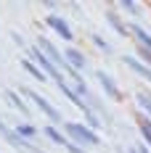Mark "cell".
<instances>
[{
	"label": "cell",
	"instance_id": "7",
	"mask_svg": "<svg viewBox=\"0 0 151 153\" xmlns=\"http://www.w3.org/2000/svg\"><path fill=\"white\" fill-rule=\"evenodd\" d=\"M95 76H98V82H101V87H104V92L109 95V98H119V90H117L114 79H111L109 74H104V71H95Z\"/></svg>",
	"mask_w": 151,
	"mask_h": 153
},
{
	"label": "cell",
	"instance_id": "9",
	"mask_svg": "<svg viewBox=\"0 0 151 153\" xmlns=\"http://www.w3.org/2000/svg\"><path fill=\"white\" fill-rule=\"evenodd\" d=\"M130 34H133V37H138V45L143 48V50H151V34L143 29V27L133 24V27H130Z\"/></svg>",
	"mask_w": 151,
	"mask_h": 153
},
{
	"label": "cell",
	"instance_id": "20",
	"mask_svg": "<svg viewBox=\"0 0 151 153\" xmlns=\"http://www.w3.org/2000/svg\"><path fill=\"white\" fill-rule=\"evenodd\" d=\"M140 56L146 58V66H149V69H151V50H143V48H140Z\"/></svg>",
	"mask_w": 151,
	"mask_h": 153
},
{
	"label": "cell",
	"instance_id": "12",
	"mask_svg": "<svg viewBox=\"0 0 151 153\" xmlns=\"http://www.w3.org/2000/svg\"><path fill=\"white\" fill-rule=\"evenodd\" d=\"M3 137H5V140H11V143H14V145H19V148H24V151H35V148H32V143H29V140L19 137V135H16V132H11V129H8V132H5Z\"/></svg>",
	"mask_w": 151,
	"mask_h": 153
},
{
	"label": "cell",
	"instance_id": "13",
	"mask_svg": "<svg viewBox=\"0 0 151 153\" xmlns=\"http://www.w3.org/2000/svg\"><path fill=\"white\" fill-rule=\"evenodd\" d=\"M16 135L24 140H32L37 135V127H32V124H16Z\"/></svg>",
	"mask_w": 151,
	"mask_h": 153
},
{
	"label": "cell",
	"instance_id": "19",
	"mask_svg": "<svg viewBox=\"0 0 151 153\" xmlns=\"http://www.w3.org/2000/svg\"><path fill=\"white\" fill-rule=\"evenodd\" d=\"M119 8H122V11H130V13H138V11H140V5H135V3H127V0H125V3H119Z\"/></svg>",
	"mask_w": 151,
	"mask_h": 153
},
{
	"label": "cell",
	"instance_id": "5",
	"mask_svg": "<svg viewBox=\"0 0 151 153\" xmlns=\"http://www.w3.org/2000/svg\"><path fill=\"white\" fill-rule=\"evenodd\" d=\"M48 27H50V29H56L61 34V40H66V42H72V40H74V32H72V27H69V24H66V19H61V16H48Z\"/></svg>",
	"mask_w": 151,
	"mask_h": 153
},
{
	"label": "cell",
	"instance_id": "2",
	"mask_svg": "<svg viewBox=\"0 0 151 153\" xmlns=\"http://www.w3.org/2000/svg\"><path fill=\"white\" fill-rule=\"evenodd\" d=\"M29 61H37V63H40V69L45 71V76H53V79H56V85L66 82V79H64V71H61L59 66H53V61L48 58L40 48H32V50H29Z\"/></svg>",
	"mask_w": 151,
	"mask_h": 153
},
{
	"label": "cell",
	"instance_id": "15",
	"mask_svg": "<svg viewBox=\"0 0 151 153\" xmlns=\"http://www.w3.org/2000/svg\"><path fill=\"white\" fill-rule=\"evenodd\" d=\"M135 100H138V106L143 108V111H149V114H151V95H149V92H138Z\"/></svg>",
	"mask_w": 151,
	"mask_h": 153
},
{
	"label": "cell",
	"instance_id": "6",
	"mask_svg": "<svg viewBox=\"0 0 151 153\" xmlns=\"http://www.w3.org/2000/svg\"><path fill=\"white\" fill-rule=\"evenodd\" d=\"M64 61H66V66H72V69H85V63H88V58H85V53L82 50H77V48H66L64 50Z\"/></svg>",
	"mask_w": 151,
	"mask_h": 153
},
{
	"label": "cell",
	"instance_id": "21",
	"mask_svg": "<svg viewBox=\"0 0 151 153\" xmlns=\"http://www.w3.org/2000/svg\"><path fill=\"white\" fill-rule=\"evenodd\" d=\"M138 153H151V151L146 148V145H140V148H138Z\"/></svg>",
	"mask_w": 151,
	"mask_h": 153
},
{
	"label": "cell",
	"instance_id": "4",
	"mask_svg": "<svg viewBox=\"0 0 151 153\" xmlns=\"http://www.w3.org/2000/svg\"><path fill=\"white\" fill-rule=\"evenodd\" d=\"M37 48H40V50L45 53L48 58L53 61V66H59V69H64V66H66V61H64V53H59V50H56V45H53L50 40L40 37V40H37Z\"/></svg>",
	"mask_w": 151,
	"mask_h": 153
},
{
	"label": "cell",
	"instance_id": "14",
	"mask_svg": "<svg viewBox=\"0 0 151 153\" xmlns=\"http://www.w3.org/2000/svg\"><path fill=\"white\" fill-rule=\"evenodd\" d=\"M5 98H8V100H11V106H14V108H19L21 114H29L27 103H24V100H21V98H19V95H16L14 90H8V92H5Z\"/></svg>",
	"mask_w": 151,
	"mask_h": 153
},
{
	"label": "cell",
	"instance_id": "22",
	"mask_svg": "<svg viewBox=\"0 0 151 153\" xmlns=\"http://www.w3.org/2000/svg\"><path fill=\"white\" fill-rule=\"evenodd\" d=\"M130 153H138V148H133V151H130Z\"/></svg>",
	"mask_w": 151,
	"mask_h": 153
},
{
	"label": "cell",
	"instance_id": "3",
	"mask_svg": "<svg viewBox=\"0 0 151 153\" xmlns=\"http://www.w3.org/2000/svg\"><path fill=\"white\" fill-rule=\"evenodd\" d=\"M27 95H29L32 100L37 103V108H40V111L45 114V116L50 119V122H61V111H59L56 106H50V103H48V100L43 98V95H37V92H32V90H27Z\"/></svg>",
	"mask_w": 151,
	"mask_h": 153
},
{
	"label": "cell",
	"instance_id": "11",
	"mask_svg": "<svg viewBox=\"0 0 151 153\" xmlns=\"http://www.w3.org/2000/svg\"><path fill=\"white\" fill-rule=\"evenodd\" d=\"M21 66H24V69H27V71H29V74L35 76V79H37V82H48V76H45V71H43V69H40V66H35V63H32L29 58H24V61H21Z\"/></svg>",
	"mask_w": 151,
	"mask_h": 153
},
{
	"label": "cell",
	"instance_id": "16",
	"mask_svg": "<svg viewBox=\"0 0 151 153\" xmlns=\"http://www.w3.org/2000/svg\"><path fill=\"white\" fill-rule=\"evenodd\" d=\"M140 135L146 137V145H151V119H140Z\"/></svg>",
	"mask_w": 151,
	"mask_h": 153
},
{
	"label": "cell",
	"instance_id": "18",
	"mask_svg": "<svg viewBox=\"0 0 151 153\" xmlns=\"http://www.w3.org/2000/svg\"><path fill=\"white\" fill-rule=\"evenodd\" d=\"M109 21L114 24V29L119 32V34H130V27H125V24H122V21H119V19H117V16H114V13L109 16Z\"/></svg>",
	"mask_w": 151,
	"mask_h": 153
},
{
	"label": "cell",
	"instance_id": "8",
	"mask_svg": "<svg viewBox=\"0 0 151 153\" xmlns=\"http://www.w3.org/2000/svg\"><path fill=\"white\" fill-rule=\"evenodd\" d=\"M122 61L127 63V66H130V69H133L135 74L146 76V79H149V82H151V69H149V66H146V63H140V61H138V58H135V56H125Z\"/></svg>",
	"mask_w": 151,
	"mask_h": 153
},
{
	"label": "cell",
	"instance_id": "1",
	"mask_svg": "<svg viewBox=\"0 0 151 153\" xmlns=\"http://www.w3.org/2000/svg\"><path fill=\"white\" fill-rule=\"evenodd\" d=\"M64 132H66V140L72 143V145H98L101 137L93 132L90 127H85V124H77V122H66L64 124Z\"/></svg>",
	"mask_w": 151,
	"mask_h": 153
},
{
	"label": "cell",
	"instance_id": "17",
	"mask_svg": "<svg viewBox=\"0 0 151 153\" xmlns=\"http://www.w3.org/2000/svg\"><path fill=\"white\" fill-rule=\"evenodd\" d=\"M90 40H93V45H95V48H101V50H104V53H111V45H109V42H106L104 37H101V34H93Z\"/></svg>",
	"mask_w": 151,
	"mask_h": 153
},
{
	"label": "cell",
	"instance_id": "10",
	"mask_svg": "<svg viewBox=\"0 0 151 153\" xmlns=\"http://www.w3.org/2000/svg\"><path fill=\"white\" fill-rule=\"evenodd\" d=\"M43 132H45L48 137L53 140V143H56V145H64V148H66V145H69V140H66V135H61L59 129H56V127H53V124H48L45 129H43Z\"/></svg>",
	"mask_w": 151,
	"mask_h": 153
}]
</instances>
